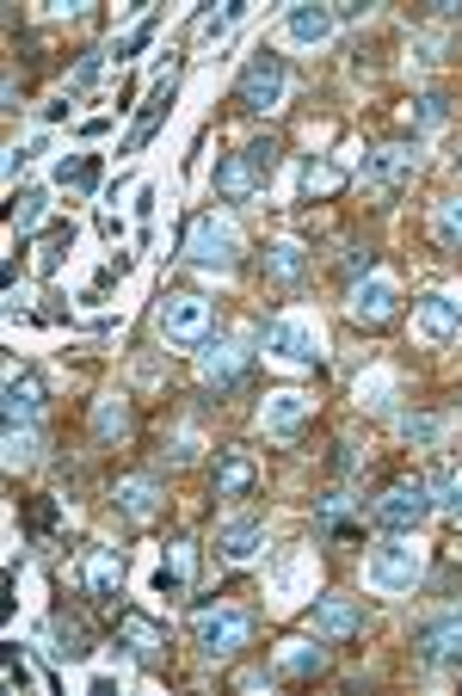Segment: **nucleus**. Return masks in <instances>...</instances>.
<instances>
[{"label":"nucleus","instance_id":"obj_27","mask_svg":"<svg viewBox=\"0 0 462 696\" xmlns=\"http://www.w3.org/2000/svg\"><path fill=\"white\" fill-rule=\"evenodd\" d=\"M167 99H173V74L155 87V93H148V106H142V118H136V130H130V142H124V155H136V148L155 136V123H160V111H167Z\"/></svg>","mask_w":462,"mask_h":696},{"label":"nucleus","instance_id":"obj_25","mask_svg":"<svg viewBox=\"0 0 462 696\" xmlns=\"http://www.w3.org/2000/svg\"><path fill=\"white\" fill-rule=\"evenodd\" d=\"M92 438H99V444H124V438H130V407H124L118 395H106V401L92 407Z\"/></svg>","mask_w":462,"mask_h":696},{"label":"nucleus","instance_id":"obj_18","mask_svg":"<svg viewBox=\"0 0 462 696\" xmlns=\"http://www.w3.org/2000/svg\"><path fill=\"white\" fill-rule=\"evenodd\" d=\"M333 7H291L284 13V31H291V43H327L333 38Z\"/></svg>","mask_w":462,"mask_h":696},{"label":"nucleus","instance_id":"obj_39","mask_svg":"<svg viewBox=\"0 0 462 696\" xmlns=\"http://www.w3.org/2000/svg\"><path fill=\"white\" fill-rule=\"evenodd\" d=\"M444 118H450V99H438V93L413 99V123H420V130H438Z\"/></svg>","mask_w":462,"mask_h":696},{"label":"nucleus","instance_id":"obj_23","mask_svg":"<svg viewBox=\"0 0 462 696\" xmlns=\"http://www.w3.org/2000/svg\"><path fill=\"white\" fill-rule=\"evenodd\" d=\"M303 271H308V253L296 241L265 247V278H272V284H303Z\"/></svg>","mask_w":462,"mask_h":696},{"label":"nucleus","instance_id":"obj_14","mask_svg":"<svg viewBox=\"0 0 462 696\" xmlns=\"http://www.w3.org/2000/svg\"><path fill=\"white\" fill-rule=\"evenodd\" d=\"M38 414H43V376L38 370L7 376V419H13V426H31Z\"/></svg>","mask_w":462,"mask_h":696},{"label":"nucleus","instance_id":"obj_42","mask_svg":"<svg viewBox=\"0 0 462 696\" xmlns=\"http://www.w3.org/2000/svg\"><path fill=\"white\" fill-rule=\"evenodd\" d=\"M370 259H376L370 247H352V253H345V278H364V271H370Z\"/></svg>","mask_w":462,"mask_h":696},{"label":"nucleus","instance_id":"obj_21","mask_svg":"<svg viewBox=\"0 0 462 696\" xmlns=\"http://www.w3.org/2000/svg\"><path fill=\"white\" fill-rule=\"evenodd\" d=\"M259 186H265V179L247 167V155H228V161H216V191H223L228 203H247Z\"/></svg>","mask_w":462,"mask_h":696},{"label":"nucleus","instance_id":"obj_31","mask_svg":"<svg viewBox=\"0 0 462 696\" xmlns=\"http://www.w3.org/2000/svg\"><path fill=\"white\" fill-rule=\"evenodd\" d=\"M432 235H438L444 247H462V198H444V203L432 210Z\"/></svg>","mask_w":462,"mask_h":696},{"label":"nucleus","instance_id":"obj_26","mask_svg":"<svg viewBox=\"0 0 462 696\" xmlns=\"http://www.w3.org/2000/svg\"><path fill=\"white\" fill-rule=\"evenodd\" d=\"M118 579H124L118 549H92L87 555V591L92 598H118Z\"/></svg>","mask_w":462,"mask_h":696},{"label":"nucleus","instance_id":"obj_24","mask_svg":"<svg viewBox=\"0 0 462 696\" xmlns=\"http://www.w3.org/2000/svg\"><path fill=\"white\" fill-rule=\"evenodd\" d=\"M185 579H191V543H173L167 561L155 567V591H160V598H179Z\"/></svg>","mask_w":462,"mask_h":696},{"label":"nucleus","instance_id":"obj_29","mask_svg":"<svg viewBox=\"0 0 462 696\" xmlns=\"http://www.w3.org/2000/svg\"><path fill=\"white\" fill-rule=\"evenodd\" d=\"M56 186L92 191L99 186V155H62V161H56Z\"/></svg>","mask_w":462,"mask_h":696},{"label":"nucleus","instance_id":"obj_16","mask_svg":"<svg viewBox=\"0 0 462 696\" xmlns=\"http://www.w3.org/2000/svg\"><path fill=\"white\" fill-rule=\"evenodd\" d=\"M204 382H216V389H228L240 370H247V346L240 339H216V346H204Z\"/></svg>","mask_w":462,"mask_h":696},{"label":"nucleus","instance_id":"obj_17","mask_svg":"<svg viewBox=\"0 0 462 696\" xmlns=\"http://www.w3.org/2000/svg\"><path fill=\"white\" fill-rule=\"evenodd\" d=\"M253 481H259V463H253L247 450H228L223 463H216V499H247Z\"/></svg>","mask_w":462,"mask_h":696},{"label":"nucleus","instance_id":"obj_8","mask_svg":"<svg viewBox=\"0 0 462 696\" xmlns=\"http://www.w3.org/2000/svg\"><path fill=\"white\" fill-rule=\"evenodd\" d=\"M247 635H253V623L240 610H198V654L228 659L247 647Z\"/></svg>","mask_w":462,"mask_h":696},{"label":"nucleus","instance_id":"obj_15","mask_svg":"<svg viewBox=\"0 0 462 696\" xmlns=\"http://www.w3.org/2000/svg\"><path fill=\"white\" fill-rule=\"evenodd\" d=\"M50 654H56V659H87V654H92L87 616H75V610H56V616H50Z\"/></svg>","mask_w":462,"mask_h":696},{"label":"nucleus","instance_id":"obj_36","mask_svg":"<svg viewBox=\"0 0 462 696\" xmlns=\"http://www.w3.org/2000/svg\"><path fill=\"white\" fill-rule=\"evenodd\" d=\"M240 155H247V167H253L259 179H272V173H277V155H284V148H277L272 136H259V142H247Z\"/></svg>","mask_w":462,"mask_h":696},{"label":"nucleus","instance_id":"obj_41","mask_svg":"<svg viewBox=\"0 0 462 696\" xmlns=\"http://www.w3.org/2000/svg\"><path fill=\"white\" fill-rule=\"evenodd\" d=\"M148 38H155V19H142V26H136V31H130V38H124V43H118V56H136V50H142V43H148Z\"/></svg>","mask_w":462,"mask_h":696},{"label":"nucleus","instance_id":"obj_38","mask_svg":"<svg viewBox=\"0 0 462 696\" xmlns=\"http://www.w3.org/2000/svg\"><path fill=\"white\" fill-rule=\"evenodd\" d=\"M432 494H438V506L450 511V524H462V475H438Z\"/></svg>","mask_w":462,"mask_h":696},{"label":"nucleus","instance_id":"obj_44","mask_svg":"<svg viewBox=\"0 0 462 696\" xmlns=\"http://www.w3.org/2000/svg\"><path fill=\"white\" fill-rule=\"evenodd\" d=\"M456 167H462V155H456Z\"/></svg>","mask_w":462,"mask_h":696},{"label":"nucleus","instance_id":"obj_11","mask_svg":"<svg viewBox=\"0 0 462 696\" xmlns=\"http://www.w3.org/2000/svg\"><path fill=\"white\" fill-rule=\"evenodd\" d=\"M407 173H413V148H370L364 167H357L364 191H376V198H389V191H395Z\"/></svg>","mask_w":462,"mask_h":696},{"label":"nucleus","instance_id":"obj_7","mask_svg":"<svg viewBox=\"0 0 462 696\" xmlns=\"http://www.w3.org/2000/svg\"><path fill=\"white\" fill-rule=\"evenodd\" d=\"M413 334L425 339V346H450V339H462V296H420L413 302Z\"/></svg>","mask_w":462,"mask_h":696},{"label":"nucleus","instance_id":"obj_30","mask_svg":"<svg viewBox=\"0 0 462 696\" xmlns=\"http://www.w3.org/2000/svg\"><path fill=\"white\" fill-rule=\"evenodd\" d=\"M303 191H308V198H333V191H345V167L308 161V167H303Z\"/></svg>","mask_w":462,"mask_h":696},{"label":"nucleus","instance_id":"obj_34","mask_svg":"<svg viewBox=\"0 0 462 696\" xmlns=\"http://www.w3.org/2000/svg\"><path fill=\"white\" fill-rule=\"evenodd\" d=\"M7 463H13V469L38 463V431L31 426H13V419H7Z\"/></svg>","mask_w":462,"mask_h":696},{"label":"nucleus","instance_id":"obj_9","mask_svg":"<svg viewBox=\"0 0 462 696\" xmlns=\"http://www.w3.org/2000/svg\"><path fill=\"white\" fill-rule=\"evenodd\" d=\"M265 351H272L277 364H315L321 358V334L308 321H296V315H284V321L265 327Z\"/></svg>","mask_w":462,"mask_h":696},{"label":"nucleus","instance_id":"obj_4","mask_svg":"<svg viewBox=\"0 0 462 696\" xmlns=\"http://www.w3.org/2000/svg\"><path fill=\"white\" fill-rule=\"evenodd\" d=\"M155 321L173 346H198V339L210 334V302H204L198 290H173V296H160Z\"/></svg>","mask_w":462,"mask_h":696},{"label":"nucleus","instance_id":"obj_13","mask_svg":"<svg viewBox=\"0 0 462 696\" xmlns=\"http://www.w3.org/2000/svg\"><path fill=\"white\" fill-rule=\"evenodd\" d=\"M303 419H308V395L303 389H277V395H265V407H259V426L272 431V438H291Z\"/></svg>","mask_w":462,"mask_h":696},{"label":"nucleus","instance_id":"obj_12","mask_svg":"<svg viewBox=\"0 0 462 696\" xmlns=\"http://www.w3.org/2000/svg\"><path fill=\"white\" fill-rule=\"evenodd\" d=\"M315 635L321 642H352L357 629H364V616H357V604L352 598H315Z\"/></svg>","mask_w":462,"mask_h":696},{"label":"nucleus","instance_id":"obj_37","mask_svg":"<svg viewBox=\"0 0 462 696\" xmlns=\"http://www.w3.org/2000/svg\"><path fill=\"white\" fill-rule=\"evenodd\" d=\"M240 0H223V7H210V13H198V38H223L228 26H235Z\"/></svg>","mask_w":462,"mask_h":696},{"label":"nucleus","instance_id":"obj_43","mask_svg":"<svg viewBox=\"0 0 462 696\" xmlns=\"http://www.w3.org/2000/svg\"><path fill=\"white\" fill-rule=\"evenodd\" d=\"M401 431H407V438H420V444H432V438H438L432 419H401Z\"/></svg>","mask_w":462,"mask_h":696},{"label":"nucleus","instance_id":"obj_2","mask_svg":"<svg viewBox=\"0 0 462 696\" xmlns=\"http://www.w3.org/2000/svg\"><path fill=\"white\" fill-rule=\"evenodd\" d=\"M284 87H291L284 56L253 50V62L240 68V81H235V99H240V111H272V106H284Z\"/></svg>","mask_w":462,"mask_h":696},{"label":"nucleus","instance_id":"obj_5","mask_svg":"<svg viewBox=\"0 0 462 696\" xmlns=\"http://www.w3.org/2000/svg\"><path fill=\"white\" fill-rule=\"evenodd\" d=\"M432 481H395L383 499H376V524L383 530H401V536H413L425 518H432Z\"/></svg>","mask_w":462,"mask_h":696},{"label":"nucleus","instance_id":"obj_35","mask_svg":"<svg viewBox=\"0 0 462 696\" xmlns=\"http://www.w3.org/2000/svg\"><path fill=\"white\" fill-rule=\"evenodd\" d=\"M99 74H106V56H99V50H87V56L75 62V74H68V99H75V93H87V87H99Z\"/></svg>","mask_w":462,"mask_h":696},{"label":"nucleus","instance_id":"obj_20","mask_svg":"<svg viewBox=\"0 0 462 696\" xmlns=\"http://www.w3.org/2000/svg\"><path fill=\"white\" fill-rule=\"evenodd\" d=\"M118 511L130 524H148L160 511V487L148 481V475H130V481H118Z\"/></svg>","mask_w":462,"mask_h":696},{"label":"nucleus","instance_id":"obj_1","mask_svg":"<svg viewBox=\"0 0 462 696\" xmlns=\"http://www.w3.org/2000/svg\"><path fill=\"white\" fill-rule=\"evenodd\" d=\"M420 574H425V555H420L413 536L389 530L383 543L370 549V586H376V591H413V586H420Z\"/></svg>","mask_w":462,"mask_h":696},{"label":"nucleus","instance_id":"obj_28","mask_svg":"<svg viewBox=\"0 0 462 696\" xmlns=\"http://www.w3.org/2000/svg\"><path fill=\"white\" fill-rule=\"evenodd\" d=\"M321 666H327V647L315 642H284V654H277V672H291V678H308Z\"/></svg>","mask_w":462,"mask_h":696},{"label":"nucleus","instance_id":"obj_33","mask_svg":"<svg viewBox=\"0 0 462 696\" xmlns=\"http://www.w3.org/2000/svg\"><path fill=\"white\" fill-rule=\"evenodd\" d=\"M43 216H50V198H43V191H19V198H13V228H19V235H31Z\"/></svg>","mask_w":462,"mask_h":696},{"label":"nucleus","instance_id":"obj_3","mask_svg":"<svg viewBox=\"0 0 462 696\" xmlns=\"http://www.w3.org/2000/svg\"><path fill=\"white\" fill-rule=\"evenodd\" d=\"M185 253H191V266H204V271H235L240 266L235 222H223V216H198L191 235H185Z\"/></svg>","mask_w":462,"mask_h":696},{"label":"nucleus","instance_id":"obj_10","mask_svg":"<svg viewBox=\"0 0 462 696\" xmlns=\"http://www.w3.org/2000/svg\"><path fill=\"white\" fill-rule=\"evenodd\" d=\"M401 315V290L389 278H364L352 284V321L357 327H389Z\"/></svg>","mask_w":462,"mask_h":696},{"label":"nucleus","instance_id":"obj_6","mask_svg":"<svg viewBox=\"0 0 462 696\" xmlns=\"http://www.w3.org/2000/svg\"><path fill=\"white\" fill-rule=\"evenodd\" d=\"M413 654L425 666H456L462 659V610H444V616H425L413 629Z\"/></svg>","mask_w":462,"mask_h":696},{"label":"nucleus","instance_id":"obj_40","mask_svg":"<svg viewBox=\"0 0 462 696\" xmlns=\"http://www.w3.org/2000/svg\"><path fill=\"white\" fill-rule=\"evenodd\" d=\"M0 672H7V684H13V690H19V684H38V672H31L19 654H7V666H0Z\"/></svg>","mask_w":462,"mask_h":696},{"label":"nucleus","instance_id":"obj_19","mask_svg":"<svg viewBox=\"0 0 462 696\" xmlns=\"http://www.w3.org/2000/svg\"><path fill=\"white\" fill-rule=\"evenodd\" d=\"M259 543H265V524L259 518H235L228 524L223 536H216V549H223V561H253V555H259Z\"/></svg>","mask_w":462,"mask_h":696},{"label":"nucleus","instance_id":"obj_22","mask_svg":"<svg viewBox=\"0 0 462 696\" xmlns=\"http://www.w3.org/2000/svg\"><path fill=\"white\" fill-rule=\"evenodd\" d=\"M118 629H124V642H130V654L142 659V666H155V659L167 654V635H160L155 623H148V616H136V610H130V616L118 623Z\"/></svg>","mask_w":462,"mask_h":696},{"label":"nucleus","instance_id":"obj_32","mask_svg":"<svg viewBox=\"0 0 462 696\" xmlns=\"http://www.w3.org/2000/svg\"><path fill=\"white\" fill-rule=\"evenodd\" d=\"M68 247H75V228L68 222H56L50 235H43V247H38V271H56L68 259Z\"/></svg>","mask_w":462,"mask_h":696}]
</instances>
